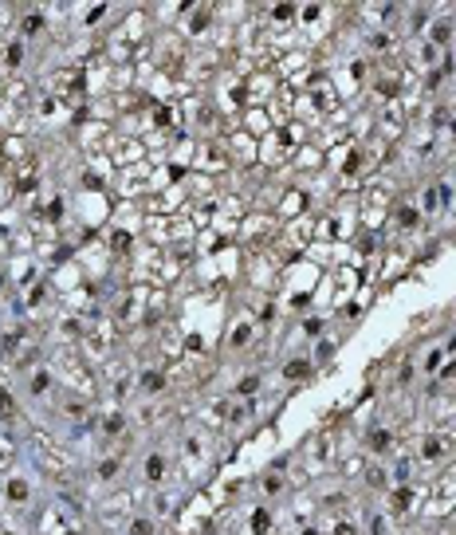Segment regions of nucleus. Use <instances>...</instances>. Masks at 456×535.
<instances>
[{"label":"nucleus","instance_id":"obj_1","mask_svg":"<svg viewBox=\"0 0 456 535\" xmlns=\"http://www.w3.org/2000/svg\"><path fill=\"white\" fill-rule=\"evenodd\" d=\"M162 468H166V464H162V457H149V464H145V476H149V480H162Z\"/></svg>","mask_w":456,"mask_h":535},{"label":"nucleus","instance_id":"obj_2","mask_svg":"<svg viewBox=\"0 0 456 535\" xmlns=\"http://www.w3.org/2000/svg\"><path fill=\"white\" fill-rule=\"evenodd\" d=\"M432 40H436V44H448V40H452V28H448V24H436V28H432Z\"/></svg>","mask_w":456,"mask_h":535},{"label":"nucleus","instance_id":"obj_3","mask_svg":"<svg viewBox=\"0 0 456 535\" xmlns=\"http://www.w3.org/2000/svg\"><path fill=\"white\" fill-rule=\"evenodd\" d=\"M275 16H279V20H287V16H295V4H279V8H275Z\"/></svg>","mask_w":456,"mask_h":535},{"label":"nucleus","instance_id":"obj_4","mask_svg":"<svg viewBox=\"0 0 456 535\" xmlns=\"http://www.w3.org/2000/svg\"><path fill=\"white\" fill-rule=\"evenodd\" d=\"M130 535H149V523H142V519H138V523H130Z\"/></svg>","mask_w":456,"mask_h":535}]
</instances>
